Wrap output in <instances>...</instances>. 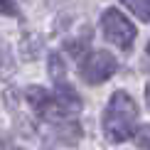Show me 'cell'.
<instances>
[{"mask_svg": "<svg viewBox=\"0 0 150 150\" xmlns=\"http://www.w3.org/2000/svg\"><path fill=\"white\" fill-rule=\"evenodd\" d=\"M135 118H138V103L128 91H113L108 106L103 111V133L111 143H126L133 138Z\"/></svg>", "mask_w": 150, "mask_h": 150, "instance_id": "cell-1", "label": "cell"}, {"mask_svg": "<svg viewBox=\"0 0 150 150\" xmlns=\"http://www.w3.org/2000/svg\"><path fill=\"white\" fill-rule=\"evenodd\" d=\"M101 32L108 42L121 49H130L135 42V25L116 8H106L101 15Z\"/></svg>", "mask_w": 150, "mask_h": 150, "instance_id": "cell-2", "label": "cell"}, {"mask_svg": "<svg viewBox=\"0 0 150 150\" xmlns=\"http://www.w3.org/2000/svg\"><path fill=\"white\" fill-rule=\"evenodd\" d=\"M118 69V62L111 52L106 49H96V52H89L81 64V79L86 81L89 86H98L106 84Z\"/></svg>", "mask_w": 150, "mask_h": 150, "instance_id": "cell-3", "label": "cell"}, {"mask_svg": "<svg viewBox=\"0 0 150 150\" xmlns=\"http://www.w3.org/2000/svg\"><path fill=\"white\" fill-rule=\"evenodd\" d=\"M64 111H69V113H76V111H81V98H79V93L71 89L69 84H57V98H54Z\"/></svg>", "mask_w": 150, "mask_h": 150, "instance_id": "cell-4", "label": "cell"}, {"mask_svg": "<svg viewBox=\"0 0 150 150\" xmlns=\"http://www.w3.org/2000/svg\"><path fill=\"white\" fill-rule=\"evenodd\" d=\"M17 52L25 62H32L37 59V54L42 52V37L40 35H32V32H25L17 42Z\"/></svg>", "mask_w": 150, "mask_h": 150, "instance_id": "cell-5", "label": "cell"}, {"mask_svg": "<svg viewBox=\"0 0 150 150\" xmlns=\"http://www.w3.org/2000/svg\"><path fill=\"white\" fill-rule=\"evenodd\" d=\"M25 98H27V103L32 106L35 111H40V113H42V111L52 103L54 96L45 89V86H27V89H25Z\"/></svg>", "mask_w": 150, "mask_h": 150, "instance_id": "cell-6", "label": "cell"}, {"mask_svg": "<svg viewBox=\"0 0 150 150\" xmlns=\"http://www.w3.org/2000/svg\"><path fill=\"white\" fill-rule=\"evenodd\" d=\"M47 71H49V76H52L54 84H64L67 81V64H64V59H62V54L52 52L47 57Z\"/></svg>", "mask_w": 150, "mask_h": 150, "instance_id": "cell-7", "label": "cell"}, {"mask_svg": "<svg viewBox=\"0 0 150 150\" xmlns=\"http://www.w3.org/2000/svg\"><path fill=\"white\" fill-rule=\"evenodd\" d=\"M64 52H69L74 59H86V54H89V40L86 37H81V40H67Z\"/></svg>", "mask_w": 150, "mask_h": 150, "instance_id": "cell-8", "label": "cell"}, {"mask_svg": "<svg viewBox=\"0 0 150 150\" xmlns=\"http://www.w3.org/2000/svg\"><path fill=\"white\" fill-rule=\"evenodd\" d=\"M121 3L143 22H150V0H121Z\"/></svg>", "mask_w": 150, "mask_h": 150, "instance_id": "cell-9", "label": "cell"}, {"mask_svg": "<svg viewBox=\"0 0 150 150\" xmlns=\"http://www.w3.org/2000/svg\"><path fill=\"white\" fill-rule=\"evenodd\" d=\"M133 140L140 150H150V126H140L138 130H133Z\"/></svg>", "mask_w": 150, "mask_h": 150, "instance_id": "cell-10", "label": "cell"}, {"mask_svg": "<svg viewBox=\"0 0 150 150\" xmlns=\"http://www.w3.org/2000/svg\"><path fill=\"white\" fill-rule=\"evenodd\" d=\"M0 15H8V17H20V8L15 5V0H0Z\"/></svg>", "mask_w": 150, "mask_h": 150, "instance_id": "cell-11", "label": "cell"}, {"mask_svg": "<svg viewBox=\"0 0 150 150\" xmlns=\"http://www.w3.org/2000/svg\"><path fill=\"white\" fill-rule=\"evenodd\" d=\"M145 98H148V108H150V81H148V86H145Z\"/></svg>", "mask_w": 150, "mask_h": 150, "instance_id": "cell-12", "label": "cell"}, {"mask_svg": "<svg viewBox=\"0 0 150 150\" xmlns=\"http://www.w3.org/2000/svg\"><path fill=\"white\" fill-rule=\"evenodd\" d=\"M145 49H148V54H150V40H148V47H145Z\"/></svg>", "mask_w": 150, "mask_h": 150, "instance_id": "cell-13", "label": "cell"}]
</instances>
